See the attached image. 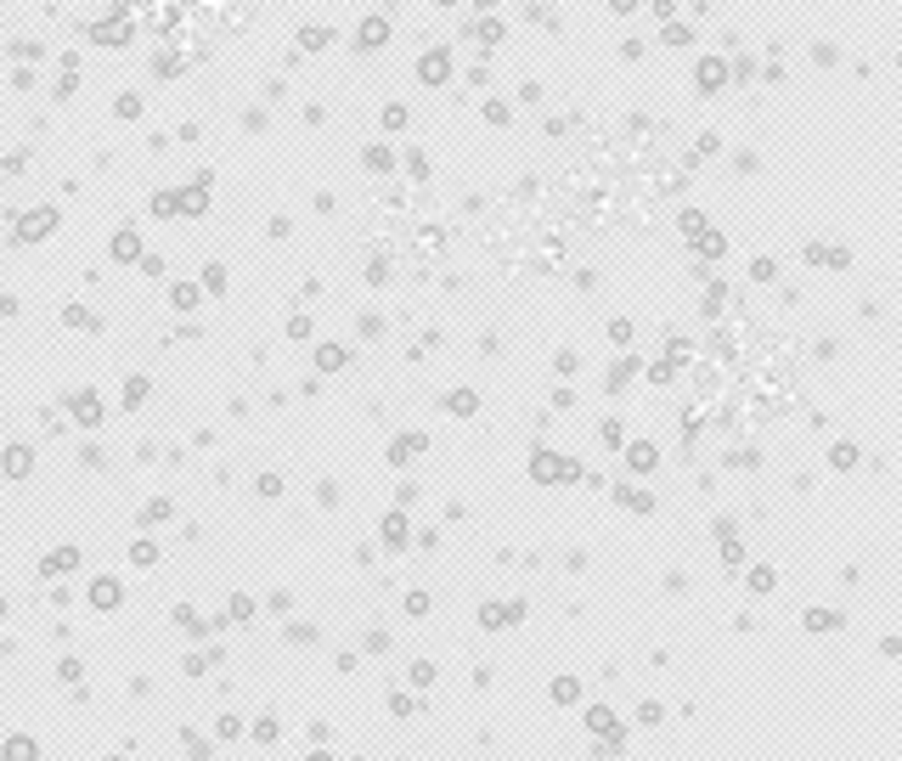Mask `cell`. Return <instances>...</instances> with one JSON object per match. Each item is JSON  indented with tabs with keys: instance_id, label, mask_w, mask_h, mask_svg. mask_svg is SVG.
Masks as SVG:
<instances>
[{
	"instance_id": "cell-10",
	"label": "cell",
	"mask_w": 902,
	"mask_h": 761,
	"mask_svg": "<svg viewBox=\"0 0 902 761\" xmlns=\"http://www.w3.org/2000/svg\"><path fill=\"white\" fill-rule=\"evenodd\" d=\"M699 79H705V90H716V79H728V74H722V63H699Z\"/></svg>"
},
{
	"instance_id": "cell-14",
	"label": "cell",
	"mask_w": 902,
	"mask_h": 761,
	"mask_svg": "<svg viewBox=\"0 0 902 761\" xmlns=\"http://www.w3.org/2000/svg\"><path fill=\"white\" fill-rule=\"evenodd\" d=\"M412 683H418V688L435 683V666H429V660H418V666H412Z\"/></svg>"
},
{
	"instance_id": "cell-5",
	"label": "cell",
	"mask_w": 902,
	"mask_h": 761,
	"mask_svg": "<svg viewBox=\"0 0 902 761\" xmlns=\"http://www.w3.org/2000/svg\"><path fill=\"white\" fill-rule=\"evenodd\" d=\"M840 626V614L834 609H807V632H834Z\"/></svg>"
},
{
	"instance_id": "cell-2",
	"label": "cell",
	"mask_w": 902,
	"mask_h": 761,
	"mask_svg": "<svg viewBox=\"0 0 902 761\" xmlns=\"http://www.w3.org/2000/svg\"><path fill=\"white\" fill-rule=\"evenodd\" d=\"M316 361H322L327 373H339V367L350 361V350H344V344H322V350H316Z\"/></svg>"
},
{
	"instance_id": "cell-8",
	"label": "cell",
	"mask_w": 902,
	"mask_h": 761,
	"mask_svg": "<svg viewBox=\"0 0 902 761\" xmlns=\"http://www.w3.org/2000/svg\"><path fill=\"white\" fill-rule=\"evenodd\" d=\"M626 462L643 474V468H654V446H637V452H626Z\"/></svg>"
},
{
	"instance_id": "cell-3",
	"label": "cell",
	"mask_w": 902,
	"mask_h": 761,
	"mask_svg": "<svg viewBox=\"0 0 902 761\" xmlns=\"http://www.w3.org/2000/svg\"><path fill=\"white\" fill-rule=\"evenodd\" d=\"M474 406H479V395H474V389H457V395H446V412H457V417H468Z\"/></svg>"
},
{
	"instance_id": "cell-1",
	"label": "cell",
	"mask_w": 902,
	"mask_h": 761,
	"mask_svg": "<svg viewBox=\"0 0 902 761\" xmlns=\"http://www.w3.org/2000/svg\"><path fill=\"white\" fill-rule=\"evenodd\" d=\"M383 547H389V553H400V547H406V519H400V513H389V519H383Z\"/></svg>"
},
{
	"instance_id": "cell-12",
	"label": "cell",
	"mask_w": 902,
	"mask_h": 761,
	"mask_svg": "<svg viewBox=\"0 0 902 761\" xmlns=\"http://www.w3.org/2000/svg\"><path fill=\"white\" fill-rule=\"evenodd\" d=\"M575 693H581V688H575V677H558V683H553V699H575Z\"/></svg>"
},
{
	"instance_id": "cell-7",
	"label": "cell",
	"mask_w": 902,
	"mask_h": 761,
	"mask_svg": "<svg viewBox=\"0 0 902 761\" xmlns=\"http://www.w3.org/2000/svg\"><path fill=\"white\" fill-rule=\"evenodd\" d=\"M412 452H423V435H400V440H395V452H389V457H395V462H406V457H412Z\"/></svg>"
},
{
	"instance_id": "cell-9",
	"label": "cell",
	"mask_w": 902,
	"mask_h": 761,
	"mask_svg": "<svg viewBox=\"0 0 902 761\" xmlns=\"http://www.w3.org/2000/svg\"><path fill=\"white\" fill-rule=\"evenodd\" d=\"M829 462H834V468H851V462H857V446H846V440H840V446L829 452Z\"/></svg>"
},
{
	"instance_id": "cell-11",
	"label": "cell",
	"mask_w": 902,
	"mask_h": 761,
	"mask_svg": "<svg viewBox=\"0 0 902 761\" xmlns=\"http://www.w3.org/2000/svg\"><path fill=\"white\" fill-rule=\"evenodd\" d=\"M755 282H773V277H778V265H773V260H767V254H761V260H755V271H750Z\"/></svg>"
},
{
	"instance_id": "cell-6",
	"label": "cell",
	"mask_w": 902,
	"mask_h": 761,
	"mask_svg": "<svg viewBox=\"0 0 902 761\" xmlns=\"http://www.w3.org/2000/svg\"><path fill=\"white\" fill-rule=\"evenodd\" d=\"M620 502H626V508H637V513H649V508H654V496H649V491H632V485H620Z\"/></svg>"
},
{
	"instance_id": "cell-13",
	"label": "cell",
	"mask_w": 902,
	"mask_h": 761,
	"mask_svg": "<svg viewBox=\"0 0 902 761\" xmlns=\"http://www.w3.org/2000/svg\"><path fill=\"white\" fill-rule=\"evenodd\" d=\"M389 711H395V716H412V711H418V705H412V699H406V693H389Z\"/></svg>"
},
{
	"instance_id": "cell-15",
	"label": "cell",
	"mask_w": 902,
	"mask_h": 761,
	"mask_svg": "<svg viewBox=\"0 0 902 761\" xmlns=\"http://www.w3.org/2000/svg\"><path fill=\"white\" fill-rule=\"evenodd\" d=\"M304 761H333V756H327V750H310V756H304Z\"/></svg>"
},
{
	"instance_id": "cell-4",
	"label": "cell",
	"mask_w": 902,
	"mask_h": 761,
	"mask_svg": "<svg viewBox=\"0 0 902 761\" xmlns=\"http://www.w3.org/2000/svg\"><path fill=\"white\" fill-rule=\"evenodd\" d=\"M745 587H750V592H773V587H778V575H773V564H755V570H750V581H745Z\"/></svg>"
}]
</instances>
